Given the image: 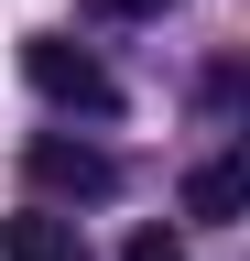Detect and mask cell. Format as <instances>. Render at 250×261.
I'll use <instances>...</instances> for the list:
<instances>
[{
	"mask_svg": "<svg viewBox=\"0 0 250 261\" xmlns=\"http://www.w3.org/2000/svg\"><path fill=\"white\" fill-rule=\"evenodd\" d=\"M22 76H33L54 109H87V120H109V109H120V76H109L87 44H66V33H33V44H22Z\"/></svg>",
	"mask_w": 250,
	"mask_h": 261,
	"instance_id": "cell-1",
	"label": "cell"
},
{
	"mask_svg": "<svg viewBox=\"0 0 250 261\" xmlns=\"http://www.w3.org/2000/svg\"><path fill=\"white\" fill-rule=\"evenodd\" d=\"M0 261H87V240H76V218H54V207H22L11 228H0Z\"/></svg>",
	"mask_w": 250,
	"mask_h": 261,
	"instance_id": "cell-4",
	"label": "cell"
},
{
	"mask_svg": "<svg viewBox=\"0 0 250 261\" xmlns=\"http://www.w3.org/2000/svg\"><path fill=\"white\" fill-rule=\"evenodd\" d=\"M98 22H152V11H174V0H87Z\"/></svg>",
	"mask_w": 250,
	"mask_h": 261,
	"instance_id": "cell-6",
	"label": "cell"
},
{
	"mask_svg": "<svg viewBox=\"0 0 250 261\" xmlns=\"http://www.w3.org/2000/svg\"><path fill=\"white\" fill-rule=\"evenodd\" d=\"M120 261H185V240H174V228H131V250H120Z\"/></svg>",
	"mask_w": 250,
	"mask_h": 261,
	"instance_id": "cell-5",
	"label": "cell"
},
{
	"mask_svg": "<svg viewBox=\"0 0 250 261\" xmlns=\"http://www.w3.org/2000/svg\"><path fill=\"white\" fill-rule=\"evenodd\" d=\"M22 163H33V185H44V196H87V207H98V196H120V163H109L98 142H66V130H44Z\"/></svg>",
	"mask_w": 250,
	"mask_h": 261,
	"instance_id": "cell-2",
	"label": "cell"
},
{
	"mask_svg": "<svg viewBox=\"0 0 250 261\" xmlns=\"http://www.w3.org/2000/svg\"><path fill=\"white\" fill-rule=\"evenodd\" d=\"M239 207H250V152H217V163H196V174H185V218L229 228Z\"/></svg>",
	"mask_w": 250,
	"mask_h": 261,
	"instance_id": "cell-3",
	"label": "cell"
}]
</instances>
